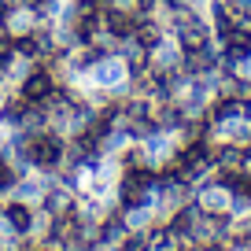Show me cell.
Returning a JSON list of instances; mask_svg holds the SVG:
<instances>
[{"instance_id": "cell-1", "label": "cell", "mask_w": 251, "mask_h": 251, "mask_svg": "<svg viewBox=\"0 0 251 251\" xmlns=\"http://www.w3.org/2000/svg\"><path fill=\"white\" fill-rule=\"evenodd\" d=\"M81 81H93V85H103V89H115V93H126V85H129V71H126L122 55L111 52V55H103L100 63H93Z\"/></svg>"}, {"instance_id": "cell-2", "label": "cell", "mask_w": 251, "mask_h": 251, "mask_svg": "<svg viewBox=\"0 0 251 251\" xmlns=\"http://www.w3.org/2000/svg\"><path fill=\"white\" fill-rule=\"evenodd\" d=\"M33 218H37V207H33V203H26V200H15V196H4V214H0V222H4V226H11L15 233L30 236Z\"/></svg>"}, {"instance_id": "cell-3", "label": "cell", "mask_w": 251, "mask_h": 251, "mask_svg": "<svg viewBox=\"0 0 251 251\" xmlns=\"http://www.w3.org/2000/svg\"><path fill=\"white\" fill-rule=\"evenodd\" d=\"M74 203H78V192H71L67 185H59V181L52 177V185L45 188V196H41V211H48L52 218H59V214H71Z\"/></svg>"}, {"instance_id": "cell-4", "label": "cell", "mask_w": 251, "mask_h": 251, "mask_svg": "<svg viewBox=\"0 0 251 251\" xmlns=\"http://www.w3.org/2000/svg\"><path fill=\"white\" fill-rule=\"evenodd\" d=\"M15 89L26 96V100H45V96L55 89V78H52V71H45V67L37 63V71H33V74H26V78L19 81Z\"/></svg>"}, {"instance_id": "cell-5", "label": "cell", "mask_w": 251, "mask_h": 251, "mask_svg": "<svg viewBox=\"0 0 251 251\" xmlns=\"http://www.w3.org/2000/svg\"><path fill=\"white\" fill-rule=\"evenodd\" d=\"M103 11V33H111V37L126 41L137 33V15H129V11H115V8H100Z\"/></svg>"}, {"instance_id": "cell-6", "label": "cell", "mask_w": 251, "mask_h": 251, "mask_svg": "<svg viewBox=\"0 0 251 251\" xmlns=\"http://www.w3.org/2000/svg\"><path fill=\"white\" fill-rule=\"evenodd\" d=\"M4 26H8V33L11 37H19V33H30L33 26H37V11L30 8V4H11L8 8V19H4Z\"/></svg>"}, {"instance_id": "cell-7", "label": "cell", "mask_w": 251, "mask_h": 251, "mask_svg": "<svg viewBox=\"0 0 251 251\" xmlns=\"http://www.w3.org/2000/svg\"><path fill=\"white\" fill-rule=\"evenodd\" d=\"M33 71H37V59H30V55H11V59H8V81H11V85H19V81H23L26 78V74H33Z\"/></svg>"}, {"instance_id": "cell-8", "label": "cell", "mask_w": 251, "mask_h": 251, "mask_svg": "<svg viewBox=\"0 0 251 251\" xmlns=\"http://www.w3.org/2000/svg\"><path fill=\"white\" fill-rule=\"evenodd\" d=\"M15 181H19V170H15V166H11L4 155H0V196H11Z\"/></svg>"}, {"instance_id": "cell-9", "label": "cell", "mask_w": 251, "mask_h": 251, "mask_svg": "<svg viewBox=\"0 0 251 251\" xmlns=\"http://www.w3.org/2000/svg\"><path fill=\"white\" fill-rule=\"evenodd\" d=\"M15 52L19 55H30V59H41V45H37L33 33H19V37H15Z\"/></svg>"}]
</instances>
